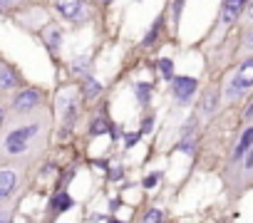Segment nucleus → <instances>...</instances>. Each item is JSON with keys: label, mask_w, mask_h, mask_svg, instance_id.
<instances>
[{"label": "nucleus", "mask_w": 253, "mask_h": 223, "mask_svg": "<svg viewBox=\"0 0 253 223\" xmlns=\"http://www.w3.org/2000/svg\"><path fill=\"white\" fill-rule=\"evenodd\" d=\"M251 89H253V55L243 57L238 70L228 77V82L223 87V97H226V102H236V99L246 97Z\"/></svg>", "instance_id": "f257e3e1"}, {"label": "nucleus", "mask_w": 253, "mask_h": 223, "mask_svg": "<svg viewBox=\"0 0 253 223\" xmlns=\"http://www.w3.org/2000/svg\"><path fill=\"white\" fill-rule=\"evenodd\" d=\"M42 132V124L40 122H30V124H23L18 129H10L3 139V151L8 156H20L25 154L30 147H33V139H38V134Z\"/></svg>", "instance_id": "f03ea898"}, {"label": "nucleus", "mask_w": 253, "mask_h": 223, "mask_svg": "<svg viewBox=\"0 0 253 223\" xmlns=\"http://www.w3.org/2000/svg\"><path fill=\"white\" fill-rule=\"evenodd\" d=\"M57 114L62 119V127L65 129H72L75 122H77V114H80V99H77V89L75 87H62L57 92Z\"/></svg>", "instance_id": "7ed1b4c3"}, {"label": "nucleus", "mask_w": 253, "mask_h": 223, "mask_svg": "<svg viewBox=\"0 0 253 223\" xmlns=\"http://www.w3.org/2000/svg\"><path fill=\"white\" fill-rule=\"evenodd\" d=\"M171 84H174V99H176L179 104H189L191 97H194L196 89H199V79H196V77H189V74L174 77Z\"/></svg>", "instance_id": "20e7f679"}, {"label": "nucleus", "mask_w": 253, "mask_h": 223, "mask_svg": "<svg viewBox=\"0 0 253 223\" xmlns=\"http://www.w3.org/2000/svg\"><path fill=\"white\" fill-rule=\"evenodd\" d=\"M55 5H57V13L70 20V23H80L87 18V5H84V0H55Z\"/></svg>", "instance_id": "39448f33"}, {"label": "nucleus", "mask_w": 253, "mask_h": 223, "mask_svg": "<svg viewBox=\"0 0 253 223\" xmlns=\"http://www.w3.org/2000/svg\"><path fill=\"white\" fill-rule=\"evenodd\" d=\"M42 104V92L40 89H33V87H28V89H20L18 94H15V99H13V109L15 112H33V109H38Z\"/></svg>", "instance_id": "423d86ee"}, {"label": "nucleus", "mask_w": 253, "mask_h": 223, "mask_svg": "<svg viewBox=\"0 0 253 223\" xmlns=\"http://www.w3.org/2000/svg\"><path fill=\"white\" fill-rule=\"evenodd\" d=\"M248 5V0H223L221 3V25H233Z\"/></svg>", "instance_id": "0eeeda50"}, {"label": "nucleus", "mask_w": 253, "mask_h": 223, "mask_svg": "<svg viewBox=\"0 0 253 223\" xmlns=\"http://www.w3.org/2000/svg\"><path fill=\"white\" fill-rule=\"evenodd\" d=\"M20 184V176L15 169H0V201H5Z\"/></svg>", "instance_id": "6e6552de"}, {"label": "nucleus", "mask_w": 253, "mask_h": 223, "mask_svg": "<svg viewBox=\"0 0 253 223\" xmlns=\"http://www.w3.org/2000/svg\"><path fill=\"white\" fill-rule=\"evenodd\" d=\"M18 82H20V77H18V72L8 65V62H3L0 60V92H5V89H13V87H18Z\"/></svg>", "instance_id": "1a4fd4ad"}, {"label": "nucleus", "mask_w": 253, "mask_h": 223, "mask_svg": "<svg viewBox=\"0 0 253 223\" xmlns=\"http://www.w3.org/2000/svg\"><path fill=\"white\" fill-rule=\"evenodd\" d=\"M251 147H253V124L246 127V132L241 134V139H238V144H236V149H233V161H241Z\"/></svg>", "instance_id": "9d476101"}, {"label": "nucleus", "mask_w": 253, "mask_h": 223, "mask_svg": "<svg viewBox=\"0 0 253 223\" xmlns=\"http://www.w3.org/2000/svg\"><path fill=\"white\" fill-rule=\"evenodd\" d=\"M42 40H45V45H47L52 52H57V50L62 47V30H60L57 25H47V28L42 30Z\"/></svg>", "instance_id": "9b49d317"}, {"label": "nucleus", "mask_w": 253, "mask_h": 223, "mask_svg": "<svg viewBox=\"0 0 253 223\" xmlns=\"http://www.w3.org/2000/svg\"><path fill=\"white\" fill-rule=\"evenodd\" d=\"M99 92H102V82L99 79H94L92 74L82 77V97L84 99H94Z\"/></svg>", "instance_id": "f8f14e48"}, {"label": "nucleus", "mask_w": 253, "mask_h": 223, "mask_svg": "<svg viewBox=\"0 0 253 223\" xmlns=\"http://www.w3.org/2000/svg\"><path fill=\"white\" fill-rule=\"evenodd\" d=\"M72 206H75V201H72V196H70L67 191H57V193L52 196V201H50V208L57 211V213H62V211H67V208H72Z\"/></svg>", "instance_id": "ddd939ff"}, {"label": "nucleus", "mask_w": 253, "mask_h": 223, "mask_svg": "<svg viewBox=\"0 0 253 223\" xmlns=\"http://www.w3.org/2000/svg\"><path fill=\"white\" fill-rule=\"evenodd\" d=\"M132 89H134V94H137L139 104H144V107H147V104H149V99H152V89H154V87H152L149 82H134V84H132Z\"/></svg>", "instance_id": "4468645a"}, {"label": "nucleus", "mask_w": 253, "mask_h": 223, "mask_svg": "<svg viewBox=\"0 0 253 223\" xmlns=\"http://www.w3.org/2000/svg\"><path fill=\"white\" fill-rule=\"evenodd\" d=\"M89 70H92V60H89L87 55L75 57V62H72V72H75L77 77H87V74H89Z\"/></svg>", "instance_id": "2eb2a0df"}, {"label": "nucleus", "mask_w": 253, "mask_h": 223, "mask_svg": "<svg viewBox=\"0 0 253 223\" xmlns=\"http://www.w3.org/2000/svg\"><path fill=\"white\" fill-rule=\"evenodd\" d=\"M162 28H164V18H159V20H157V23L152 25V30H149V33L144 35L142 45H144V47H152V45H154V42L159 40V35H162Z\"/></svg>", "instance_id": "dca6fc26"}, {"label": "nucleus", "mask_w": 253, "mask_h": 223, "mask_svg": "<svg viewBox=\"0 0 253 223\" xmlns=\"http://www.w3.org/2000/svg\"><path fill=\"white\" fill-rule=\"evenodd\" d=\"M216 107H218V92H209V94L204 97V102H201L204 114H213Z\"/></svg>", "instance_id": "f3484780"}, {"label": "nucleus", "mask_w": 253, "mask_h": 223, "mask_svg": "<svg viewBox=\"0 0 253 223\" xmlns=\"http://www.w3.org/2000/svg\"><path fill=\"white\" fill-rule=\"evenodd\" d=\"M157 67H159V72H162V77L164 79H174V62L169 60V57H162V60H157Z\"/></svg>", "instance_id": "a211bd4d"}, {"label": "nucleus", "mask_w": 253, "mask_h": 223, "mask_svg": "<svg viewBox=\"0 0 253 223\" xmlns=\"http://www.w3.org/2000/svg\"><path fill=\"white\" fill-rule=\"evenodd\" d=\"M104 132H109V122L104 117H94L89 124V134H104Z\"/></svg>", "instance_id": "6ab92c4d"}, {"label": "nucleus", "mask_w": 253, "mask_h": 223, "mask_svg": "<svg viewBox=\"0 0 253 223\" xmlns=\"http://www.w3.org/2000/svg\"><path fill=\"white\" fill-rule=\"evenodd\" d=\"M176 149L179 151H186V154H191L194 149H196V137L191 134V137H181V142L176 144Z\"/></svg>", "instance_id": "aec40b11"}, {"label": "nucleus", "mask_w": 253, "mask_h": 223, "mask_svg": "<svg viewBox=\"0 0 253 223\" xmlns=\"http://www.w3.org/2000/svg\"><path fill=\"white\" fill-rule=\"evenodd\" d=\"M184 5H186V0H174V3H171V23H179Z\"/></svg>", "instance_id": "412c9836"}, {"label": "nucleus", "mask_w": 253, "mask_h": 223, "mask_svg": "<svg viewBox=\"0 0 253 223\" xmlns=\"http://www.w3.org/2000/svg\"><path fill=\"white\" fill-rule=\"evenodd\" d=\"M159 179H162V171H154V174H149V176H144V188H154L157 184H159Z\"/></svg>", "instance_id": "4be33fe9"}, {"label": "nucleus", "mask_w": 253, "mask_h": 223, "mask_svg": "<svg viewBox=\"0 0 253 223\" xmlns=\"http://www.w3.org/2000/svg\"><path fill=\"white\" fill-rule=\"evenodd\" d=\"M159 221H162V211H159V208H152V211L144 216L142 223H159Z\"/></svg>", "instance_id": "5701e85b"}, {"label": "nucleus", "mask_w": 253, "mask_h": 223, "mask_svg": "<svg viewBox=\"0 0 253 223\" xmlns=\"http://www.w3.org/2000/svg\"><path fill=\"white\" fill-rule=\"evenodd\" d=\"M243 47H246L248 52H253V25L243 33Z\"/></svg>", "instance_id": "b1692460"}, {"label": "nucleus", "mask_w": 253, "mask_h": 223, "mask_svg": "<svg viewBox=\"0 0 253 223\" xmlns=\"http://www.w3.org/2000/svg\"><path fill=\"white\" fill-rule=\"evenodd\" d=\"M139 139H142V134H139V132H129V134H124V144H126V147H134Z\"/></svg>", "instance_id": "393cba45"}, {"label": "nucleus", "mask_w": 253, "mask_h": 223, "mask_svg": "<svg viewBox=\"0 0 253 223\" xmlns=\"http://www.w3.org/2000/svg\"><path fill=\"white\" fill-rule=\"evenodd\" d=\"M243 169L246 171H253V147L246 151V159H243Z\"/></svg>", "instance_id": "a878e982"}, {"label": "nucleus", "mask_w": 253, "mask_h": 223, "mask_svg": "<svg viewBox=\"0 0 253 223\" xmlns=\"http://www.w3.org/2000/svg\"><path fill=\"white\" fill-rule=\"evenodd\" d=\"M122 176H124V169H122V166H117V169L109 171V181H119Z\"/></svg>", "instance_id": "bb28decb"}, {"label": "nucleus", "mask_w": 253, "mask_h": 223, "mask_svg": "<svg viewBox=\"0 0 253 223\" xmlns=\"http://www.w3.org/2000/svg\"><path fill=\"white\" fill-rule=\"evenodd\" d=\"M243 119H246V122H253V99H251V104H248L246 112H243Z\"/></svg>", "instance_id": "cd10ccee"}, {"label": "nucleus", "mask_w": 253, "mask_h": 223, "mask_svg": "<svg viewBox=\"0 0 253 223\" xmlns=\"http://www.w3.org/2000/svg\"><path fill=\"white\" fill-rule=\"evenodd\" d=\"M243 13H246V18L253 23V0H248V5H246V10H243Z\"/></svg>", "instance_id": "c85d7f7f"}, {"label": "nucleus", "mask_w": 253, "mask_h": 223, "mask_svg": "<svg viewBox=\"0 0 253 223\" xmlns=\"http://www.w3.org/2000/svg\"><path fill=\"white\" fill-rule=\"evenodd\" d=\"M13 5V0H0V13H8Z\"/></svg>", "instance_id": "c756f323"}, {"label": "nucleus", "mask_w": 253, "mask_h": 223, "mask_svg": "<svg viewBox=\"0 0 253 223\" xmlns=\"http://www.w3.org/2000/svg\"><path fill=\"white\" fill-rule=\"evenodd\" d=\"M152 127H154V117H147L144 119V132H152Z\"/></svg>", "instance_id": "7c9ffc66"}, {"label": "nucleus", "mask_w": 253, "mask_h": 223, "mask_svg": "<svg viewBox=\"0 0 253 223\" xmlns=\"http://www.w3.org/2000/svg\"><path fill=\"white\" fill-rule=\"evenodd\" d=\"M119 206H122V201H119V198H112V201H109V211H117Z\"/></svg>", "instance_id": "2f4dec72"}, {"label": "nucleus", "mask_w": 253, "mask_h": 223, "mask_svg": "<svg viewBox=\"0 0 253 223\" xmlns=\"http://www.w3.org/2000/svg\"><path fill=\"white\" fill-rule=\"evenodd\" d=\"M107 166H109V161H104V159L102 161H94V169H107Z\"/></svg>", "instance_id": "473e14b6"}, {"label": "nucleus", "mask_w": 253, "mask_h": 223, "mask_svg": "<svg viewBox=\"0 0 253 223\" xmlns=\"http://www.w3.org/2000/svg\"><path fill=\"white\" fill-rule=\"evenodd\" d=\"M104 218H107V216H99V213H92V218H89V221H92V223H99V221H104Z\"/></svg>", "instance_id": "72a5a7b5"}, {"label": "nucleus", "mask_w": 253, "mask_h": 223, "mask_svg": "<svg viewBox=\"0 0 253 223\" xmlns=\"http://www.w3.org/2000/svg\"><path fill=\"white\" fill-rule=\"evenodd\" d=\"M3 124H5V109L0 107V127H3Z\"/></svg>", "instance_id": "f704fd0d"}, {"label": "nucleus", "mask_w": 253, "mask_h": 223, "mask_svg": "<svg viewBox=\"0 0 253 223\" xmlns=\"http://www.w3.org/2000/svg\"><path fill=\"white\" fill-rule=\"evenodd\" d=\"M159 223H164V221H159Z\"/></svg>", "instance_id": "c9c22d12"}]
</instances>
